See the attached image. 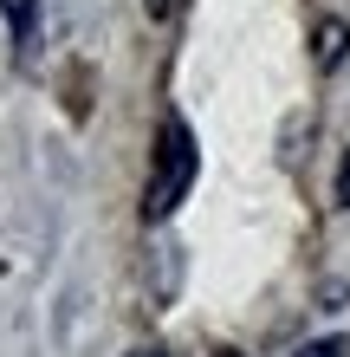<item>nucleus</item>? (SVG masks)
Listing matches in <instances>:
<instances>
[{
  "instance_id": "obj_1",
  "label": "nucleus",
  "mask_w": 350,
  "mask_h": 357,
  "mask_svg": "<svg viewBox=\"0 0 350 357\" xmlns=\"http://www.w3.org/2000/svg\"><path fill=\"white\" fill-rule=\"evenodd\" d=\"M195 169H201V150L189 137L182 117H162V137H156V162H150V188H143V221H169L182 195L195 188Z\"/></svg>"
},
{
  "instance_id": "obj_2",
  "label": "nucleus",
  "mask_w": 350,
  "mask_h": 357,
  "mask_svg": "<svg viewBox=\"0 0 350 357\" xmlns=\"http://www.w3.org/2000/svg\"><path fill=\"white\" fill-rule=\"evenodd\" d=\"M337 59H344V20H324V26H318V66L331 72Z\"/></svg>"
},
{
  "instance_id": "obj_3",
  "label": "nucleus",
  "mask_w": 350,
  "mask_h": 357,
  "mask_svg": "<svg viewBox=\"0 0 350 357\" xmlns=\"http://www.w3.org/2000/svg\"><path fill=\"white\" fill-rule=\"evenodd\" d=\"M350 344L344 338H318V344H305V351H292V357H344Z\"/></svg>"
},
{
  "instance_id": "obj_4",
  "label": "nucleus",
  "mask_w": 350,
  "mask_h": 357,
  "mask_svg": "<svg viewBox=\"0 0 350 357\" xmlns=\"http://www.w3.org/2000/svg\"><path fill=\"white\" fill-rule=\"evenodd\" d=\"M0 7H7L13 26H26V20H33V0H0Z\"/></svg>"
},
{
  "instance_id": "obj_5",
  "label": "nucleus",
  "mask_w": 350,
  "mask_h": 357,
  "mask_svg": "<svg viewBox=\"0 0 350 357\" xmlns=\"http://www.w3.org/2000/svg\"><path fill=\"white\" fill-rule=\"evenodd\" d=\"M337 202L350 208V156H344V169H337Z\"/></svg>"
},
{
  "instance_id": "obj_6",
  "label": "nucleus",
  "mask_w": 350,
  "mask_h": 357,
  "mask_svg": "<svg viewBox=\"0 0 350 357\" xmlns=\"http://www.w3.org/2000/svg\"><path fill=\"white\" fill-rule=\"evenodd\" d=\"M130 357H169V351H150V344H143V351H130Z\"/></svg>"
}]
</instances>
